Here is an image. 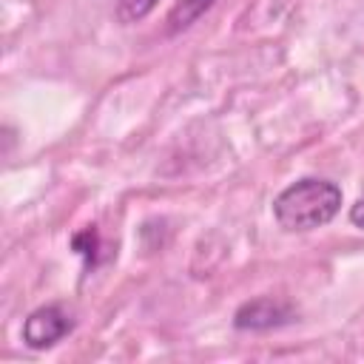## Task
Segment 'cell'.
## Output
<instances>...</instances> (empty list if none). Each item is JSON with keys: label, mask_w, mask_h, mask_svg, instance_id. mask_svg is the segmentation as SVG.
I'll return each mask as SVG.
<instances>
[{"label": "cell", "mask_w": 364, "mask_h": 364, "mask_svg": "<svg viewBox=\"0 0 364 364\" xmlns=\"http://www.w3.org/2000/svg\"><path fill=\"white\" fill-rule=\"evenodd\" d=\"M71 245H74L77 253H82V256L88 259V264H94V256H97V250H100V236H97L94 225H88L85 230H80V233L71 239Z\"/></svg>", "instance_id": "cell-5"}, {"label": "cell", "mask_w": 364, "mask_h": 364, "mask_svg": "<svg viewBox=\"0 0 364 364\" xmlns=\"http://www.w3.org/2000/svg\"><path fill=\"white\" fill-rule=\"evenodd\" d=\"M74 330V318L63 304H43L28 313L23 321V341L31 350L54 347L60 338H65Z\"/></svg>", "instance_id": "cell-2"}, {"label": "cell", "mask_w": 364, "mask_h": 364, "mask_svg": "<svg viewBox=\"0 0 364 364\" xmlns=\"http://www.w3.org/2000/svg\"><path fill=\"white\" fill-rule=\"evenodd\" d=\"M350 222H353L355 228H361V230H364V196L350 208Z\"/></svg>", "instance_id": "cell-7"}, {"label": "cell", "mask_w": 364, "mask_h": 364, "mask_svg": "<svg viewBox=\"0 0 364 364\" xmlns=\"http://www.w3.org/2000/svg\"><path fill=\"white\" fill-rule=\"evenodd\" d=\"M213 3H216V0H179V3L173 6V11L168 14V31L176 34V31H182V28L193 26Z\"/></svg>", "instance_id": "cell-4"}, {"label": "cell", "mask_w": 364, "mask_h": 364, "mask_svg": "<svg viewBox=\"0 0 364 364\" xmlns=\"http://www.w3.org/2000/svg\"><path fill=\"white\" fill-rule=\"evenodd\" d=\"M341 210V188L330 179L304 176L287 185L273 199V216L287 233H307L324 228Z\"/></svg>", "instance_id": "cell-1"}, {"label": "cell", "mask_w": 364, "mask_h": 364, "mask_svg": "<svg viewBox=\"0 0 364 364\" xmlns=\"http://www.w3.org/2000/svg\"><path fill=\"white\" fill-rule=\"evenodd\" d=\"M293 318L290 307L270 299V296H259L253 301H245L236 313H233V327L236 330H273L282 327Z\"/></svg>", "instance_id": "cell-3"}, {"label": "cell", "mask_w": 364, "mask_h": 364, "mask_svg": "<svg viewBox=\"0 0 364 364\" xmlns=\"http://www.w3.org/2000/svg\"><path fill=\"white\" fill-rule=\"evenodd\" d=\"M154 6H156V0H119L117 14H119L122 23H136V20H142Z\"/></svg>", "instance_id": "cell-6"}]
</instances>
